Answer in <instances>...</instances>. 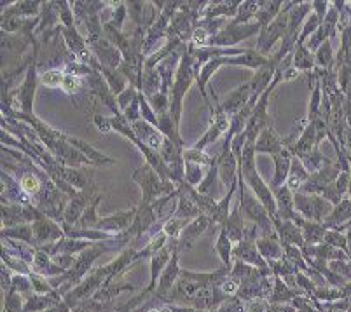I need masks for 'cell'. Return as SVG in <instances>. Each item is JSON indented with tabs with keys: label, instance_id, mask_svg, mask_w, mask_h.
<instances>
[{
	"label": "cell",
	"instance_id": "cell-1",
	"mask_svg": "<svg viewBox=\"0 0 351 312\" xmlns=\"http://www.w3.org/2000/svg\"><path fill=\"white\" fill-rule=\"evenodd\" d=\"M208 220L206 218H199L196 220L191 227H187L186 231L182 232V241L180 244H187V246H193L194 241L197 239V235L203 234V231H205L206 227H208Z\"/></svg>",
	"mask_w": 351,
	"mask_h": 312
},
{
	"label": "cell",
	"instance_id": "cell-2",
	"mask_svg": "<svg viewBox=\"0 0 351 312\" xmlns=\"http://www.w3.org/2000/svg\"><path fill=\"white\" fill-rule=\"evenodd\" d=\"M247 96H248V86H243V88L238 89L234 94H231V96H229V100H226V103H224L226 112H234V110H238L239 105L245 103Z\"/></svg>",
	"mask_w": 351,
	"mask_h": 312
},
{
	"label": "cell",
	"instance_id": "cell-3",
	"mask_svg": "<svg viewBox=\"0 0 351 312\" xmlns=\"http://www.w3.org/2000/svg\"><path fill=\"white\" fill-rule=\"evenodd\" d=\"M350 218H351V200H343V203H339V206L336 208L332 218L328 220V224H334V225L344 224V222H348Z\"/></svg>",
	"mask_w": 351,
	"mask_h": 312
},
{
	"label": "cell",
	"instance_id": "cell-4",
	"mask_svg": "<svg viewBox=\"0 0 351 312\" xmlns=\"http://www.w3.org/2000/svg\"><path fill=\"white\" fill-rule=\"evenodd\" d=\"M63 81H65V75L62 72H58V70H53V72H47L43 75V82L46 86H51V88L63 84Z\"/></svg>",
	"mask_w": 351,
	"mask_h": 312
},
{
	"label": "cell",
	"instance_id": "cell-5",
	"mask_svg": "<svg viewBox=\"0 0 351 312\" xmlns=\"http://www.w3.org/2000/svg\"><path fill=\"white\" fill-rule=\"evenodd\" d=\"M21 187H23L27 192L30 194H35L37 190H39V180L35 177H32V174H27V177H23V180H21Z\"/></svg>",
	"mask_w": 351,
	"mask_h": 312
},
{
	"label": "cell",
	"instance_id": "cell-6",
	"mask_svg": "<svg viewBox=\"0 0 351 312\" xmlns=\"http://www.w3.org/2000/svg\"><path fill=\"white\" fill-rule=\"evenodd\" d=\"M79 79L75 75H65V81H63V86L66 88V91H73V89L79 88Z\"/></svg>",
	"mask_w": 351,
	"mask_h": 312
},
{
	"label": "cell",
	"instance_id": "cell-7",
	"mask_svg": "<svg viewBox=\"0 0 351 312\" xmlns=\"http://www.w3.org/2000/svg\"><path fill=\"white\" fill-rule=\"evenodd\" d=\"M219 251H220V253H222V257H224V262H228L229 243H228V239H226L224 234H222V237H220V241H219Z\"/></svg>",
	"mask_w": 351,
	"mask_h": 312
},
{
	"label": "cell",
	"instance_id": "cell-8",
	"mask_svg": "<svg viewBox=\"0 0 351 312\" xmlns=\"http://www.w3.org/2000/svg\"><path fill=\"white\" fill-rule=\"evenodd\" d=\"M320 62H322V65H327V63L330 62V46H328V44H325V46L322 47Z\"/></svg>",
	"mask_w": 351,
	"mask_h": 312
},
{
	"label": "cell",
	"instance_id": "cell-9",
	"mask_svg": "<svg viewBox=\"0 0 351 312\" xmlns=\"http://www.w3.org/2000/svg\"><path fill=\"white\" fill-rule=\"evenodd\" d=\"M206 40V34L203 30H196V34H194V42L196 44H205Z\"/></svg>",
	"mask_w": 351,
	"mask_h": 312
},
{
	"label": "cell",
	"instance_id": "cell-10",
	"mask_svg": "<svg viewBox=\"0 0 351 312\" xmlns=\"http://www.w3.org/2000/svg\"><path fill=\"white\" fill-rule=\"evenodd\" d=\"M236 288H238V286H236L234 281H226V285H224L226 291H228V293H234Z\"/></svg>",
	"mask_w": 351,
	"mask_h": 312
},
{
	"label": "cell",
	"instance_id": "cell-11",
	"mask_svg": "<svg viewBox=\"0 0 351 312\" xmlns=\"http://www.w3.org/2000/svg\"><path fill=\"white\" fill-rule=\"evenodd\" d=\"M348 244H350V250H351V231L350 234H348Z\"/></svg>",
	"mask_w": 351,
	"mask_h": 312
},
{
	"label": "cell",
	"instance_id": "cell-12",
	"mask_svg": "<svg viewBox=\"0 0 351 312\" xmlns=\"http://www.w3.org/2000/svg\"><path fill=\"white\" fill-rule=\"evenodd\" d=\"M152 312H170V311H152Z\"/></svg>",
	"mask_w": 351,
	"mask_h": 312
},
{
	"label": "cell",
	"instance_id": "cell-13",
	"mask_svg": "<svg viewBox=\"0 0 351 312\" xmlns=\"http://www.w3.org/2000/svg\"><path fill=\"white\" fill-rule=\"evenodd\" d=\"M350 194H351V180H350Z\"/></svg>",
	"mask_w": 351,
	"mask_h": 312
}]
</instances>
